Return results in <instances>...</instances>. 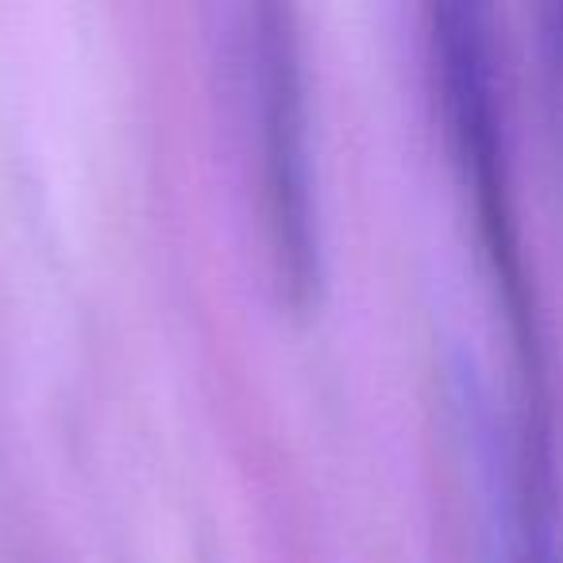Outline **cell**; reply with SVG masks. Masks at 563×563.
I'll list each match as a JSON object with an SVG mask.
<instances>
[{"instance_id": "cell-1", "label": "cell", "mask_w": 563, "mask_h": 563, "mask_svg": "<svg viewBox=\"0 0 563 563\" xmlns=\"http://www.w3.org/2000/svg\"><path fill=\"white\" fill-rule=\"evenodd\" d=\"M274 27L263 32V132H266V194H271L274 247L282 274L306 286L313 274V220H309L306 147H301V89L294 40L286 16L271 9Z\"/></svg>"}]
</instances>
